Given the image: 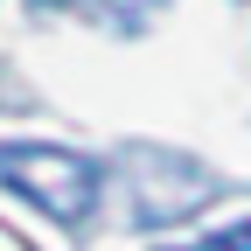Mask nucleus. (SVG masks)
<instances>
[{"mask_svg": "<svg viewBox=\"0 0 251 251\" xmlns=\"http://www.w3.org/2000/svg\"><path fill=\"white\" fill-rule=\"evenodd\" d=\"M196 251H251V216H244V224H230V230H216V237H202Z\"/></svg>", "mask_w": 251, "mask_h": 251, "instance_id": "20e7f679", "label": "nucleus"}, {"mask_svg": "<svg viewBox=\"0 0 251 251\" xmlns=\"http://www.w3.org/2000/svg\"><path fill=\"white\" fill-rule=\"evenodd\" d=\"M126 181H133V224H147V230L175 224V216H196L216 196V175L175 147H133L126 153Z\"/></svg>", "mask_w": 251, "mask_h": 251, "instance_id": "f03ea898", "label": "nucleus"}, {"mask_svg": "<svg viewBox=\"0 0 251 251\" xmlns=\"http://www.w3.org/2000/svg\"><path fill=\"white\" fill-rule=\"evenodd\" d=\"M42 7H77V0H42Z\"/></svg>", "mask_w": 251, "mask_h": 251, "instance_id": "39448f33", "label": "nucleus"}, {"mask_svg": "<svg viewBox=\"0 0 251 251\" xmlns=\"http://www.w3.org/2000/svg\"><path fill=\"white\" fill-rule=\"evenodd\" d=\"M0 181L56 224H84L91 202H98V161L77 147H35V140L0 147Z\"/></svg>", "mask_w": 251, "mask_h": 251, "instance_id": "f257e3e1", "label": "nucleus"}, {"mask_svg": "<svg viewBox=\"0 0 251 251\" xmlns=\"http://www.w3.org/2000/svg\"><path fill=\"white\" fill-rule=\"evenodd\" d=\"M153 14H161V0H105V21L119 28V35H133V28H147Z\"/></svg>", "mask_w": 251, "mask_h": 251, "instance_id": "7ed1b4c3", "label": "nucleus"}]
</instances>
